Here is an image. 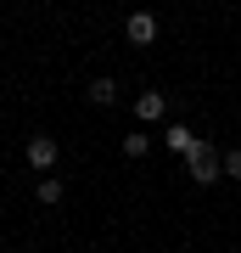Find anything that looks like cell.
I'll use <instances>...</instances> for the list:
<instances>
[{
    "label": "cell",
    "instance_id": "6da1fadb",
    "mask_svg": "<svg viewBox=\"0 0 241 253\" xmlns=\"http://www.w3.org/2000/svg\"><path fill=\"white\" fill-rule=\"evenodd\" d=\"M185 163H191V180H197V186H219L224 180V152L213 141H197V152H191Z\"/></svg>",
    "mask_w": 241,
    "mask_h": 253
},
{
    "label": "cell",
    "instance_id": "7a4b0ae2",
    "mask_svg": "<svg viewBox=\"0 0 241 253\" xmlns=\"http://www.w3.org/2000/svg\"><path fill=\"white\" fill-rule=\"evenodd\" d=\"M23 158H28V169H56V158H62V146H56V135H28V146H23Z\"/></svg>",
    "mask_w": 241,
    "mask_h": 253
},
{
    "label": "cell",
    "instance_id": "3957f363",
    "mask_svg": "<svg viewBox=\"0 0 241 253\" xmlns=\"http://www.w3.org/2000/svg\"><path fill=\"white\" fill-rule=\"evenodd\" d=\"M135 118H140V124H163V118H169V96L163 90H140L135 96Z\"/></svg>",
    "mask_w": 241,
    "mask_h": 253
},
{
    "label": "cell",
    "instance_id": "277c9868",
    "mask_svg": "<svg viewBox=\"0 0 241 253\" xmlns=\"http://www.w3.org/2000/svg\"><path fill=\"white\" fill-rule=\"evenodd\" d=\"M124 40H129V45H152V40H157V17H152V11H129Z\"/></svg>",
    "mask_w": 241,
    "mask_h": 253
},
{
    "label": "cell",
    "instance_id": "5b68a950",
    "mask_svg": "<svg viewBox=\"0 0 241 253\" xmlns=\"http://www.w3.org/2000/svg\"><path fill=\"white\" fill-rule=\"evenodd\" d=\"M163 141H169L174 152H185V158H191V152H197V141H202V135H197L191 124H169V129H163Z\"/></svg>",
    "mask_w": 241,
    "mask_h": 253
},
{
    "label": "cell",
    "instance_id": "8992f818",
    "mask_svg": "<svg viewBox=\"0 0 241 253\" xmlns=\"http://www.w3.org/2000/svg\"><path fill=\"white\" fill-rule=\"evenodd\" d=\"M90 101H96V107H112V101H118V84L112 79H90V90H84Z\"/></svg>",
    "mask_w": 241,
    "mask_h": 253
},
{
    "label": "cell",
    "instance_id": "52a82bcc",
    "mask_svg": "<svg viewBox=\"0 0 241 253\" xmlns=\"http://www.w3.org/2000/svg\"><path fill=\"white\" fill-rule=\"evenodd\" d=\"M34 197H39V203H62V180H39Z\"/></svg>",
    "mask_w": 241,
    "mask_h": 253
},
{
    "label": "cell",
    "instance_id": "ba28073f",
    "mask_svg": "<svg viewBox=\"0 0 241 253\" xmlns=\"http://www.w3.org/2000/svg\"><path fill=\"white\" fill-rule=\"evenodd\" d=\"M224 180H241V146H230V152H224Z\"/></svg>",
    "mask_w": 241,
    "mask_h": 253
},
{
    "label": "cell",
    "instance_id": "9c48e42d",
    "mask_svg": "<svg viewBox=\"0 0 241 253\" xmlns=\"http://www.w3.org/2000/svg\"><path fill=\"white\" fill-rule=\"evenodd\" d=\"M146 146H152V135H124V152L129 158H146Z\"/></svg>",
    "mask_w": 241,
    "mask_h": 253
}]
</instances>
